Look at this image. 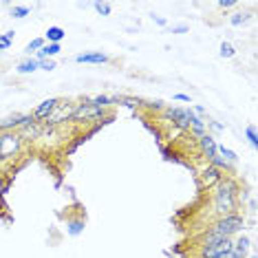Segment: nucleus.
I'll return each mask as SVG.
<instances>
[{
  "label": "nucleus",
  "instance_id": "nucleus-1",
  "mask_svg": "<svg viewBox=\"0 0 258 258\" xmlns=\"http://www.w3.org/2000/svg\"><path fill=\"white\" fill-rule=\"evenodd\" d=\"M238 192L240 185L234 177H223L221 183L214 187L212 195V210L219 216H227V214H236L238 210Z\"/></svg>",
  "mask_w": 258,
  "mask_h": 258
},
{
  "label": "nucleus",
  "instance_id": "nucleus-2",
  "mask_svg": "<svg viewBox=\"0 0 258 258\" xmlns=\"http://www.w3.org/2000/svg\"><path fill=\"white\" fill-rule=\"evenodd\" d=\"M243 227H245V219L240 214L221 216V219H216L212 225L208 227V232L203 234L201 245H212V243H219V240H225V238H234L236 234L243 232Z\"/></svg>",
  "mask_w": 258,
  "mask_h": 258
},
{
  "label": "nucleus",
  "instance_id": "nucleus-3",
  "mask_svg": "<svg viewBox=\"0 0 258 258\" xmlns=\"http://www.w3.org/2000/svg\"><path fill=\"white\" fill-rule=\"evenodd\" d=\"M25 152V142H22L20 133L5 131L0 133V168L14 166V161Z\"/></svg>",
  "mask_w": 258,
  "mask_h": 258
},
{
  "label": "nucleus",
  "instance_id": "nucleus-4",
  "mask_svg": "<svg viewBox=\"0 0 258 258\" xmlns=\"http://www.w3.org/2000/svg\"><path fill=\"white\" fill-rule=\"evenodd\" d=\"M110 117H113V115H108V108H97V106H93V104H89L84 99V102L75 104V110H73V115H71V121H73V124H91V121L108 124Z\"/></svg>",
  "mask_w": 258,
  "mask_h": 258
},
{
  "label": "nucleus",
  "instance_id": "nucleus-5",
  "mask_svg": "<svg viewBox=\"0 0 258 258\" xmlns=\"http://www.w3.org/2000/svg\"><path fill=\"white\" fill-rule=\"evenodd\" d=\"M223 177H225V174H223L219 168L208 163V166H203L201 172H199V185H201V190H214V187L221 183Z\"/></svg>",
  "mask_w": 258,
  "mask_h": 258
},
{
  "label": "nucleus",
  "instance_id": "nucleus-6",
  "mask_svg": "<svg viewBox=\"0 0 258 258\" xmlns=\"http://www.w3.org/2000/svg\"><path fill=\"white\" fill-rule=\"evenodd\" d=\"M73 110H75V104H73V102H60V106H57V108H55V113L44 121V126L57 128V126H62L64 121H71Z\"/></svg>",
  "mask_w": 258,
  "mask_h": 258
},
{
  "label": "nucleus",
  "instance_id": "nucleus-7",
  "mask_svg": "<svg viewBox=\"0 0 258 258\" xmlns=\"http://www.w3.org/2000/svg\"><path fill=\"white\" fill-rule=\"evenodd\" d=\"M60 102H62V99H57V97H49V99H44V102H40L38 106H36V110L31 113V117L38 121V124H44V121L55 113V108L60 106Z\"/></svg>",
  "mask_w": 258,
  "mask_h": 258
},
{
  "label": "nucleus",
  "instance_id": "nucleus-8",
  "mask_svg": "<svg viewBox=\"0 0 258 258\" xmlns=\"http://www.w3.org/2000/svg\"><path fill=\"white\" fill-rule=\"evenodd\" d=\"M31 121H36L31 115H11V117H7V119H3L0 121V133H5V131H16L18 133L20 128H25L27 124H31Z\"/></svg>",
  "mask_w": 258,
  "mask_h": 258
},
{
  "label": "nucleus",
  "instance_id": "nucleus-9",
  "mask_svg": "<svg viewBox=\"0 0 258 258\" xmlns=\"http://www.w3.org/2000/svg\"><path fill=\"white\" fill-rule=\"evenodd\" d=\"M197 142H199V150H201V155L205 157V159H208V163L212 161L216 155H219V152H216V146H219V144H216V139H214L210 133L203 135V137H199Z\"/></svg>",
  "mask_w": 258,
  "mask_h": 258
},
{
  "label": "nucleus",
  "instance_id": "nucleus-10",
  "mask_svg": "<svg viewBox=\"0 0 258 258\" xmlns=\"http://www.w3.org/2000/svg\"><path fill=\"white\" fill-rule=\"evenodd\" d=\"M42 131H44V126L42 124H38V121H31V124H27L25 128H20V137H22V142L25 144H31V142H38L40 137H42Z\"/></svg>",
  "mask_w": 258,
  "mask_h": 258
},
{
  "label": "nucleus",
  "instance_id": "nucleus-11",
  "mask_svg": "<svg viewBox=\"0 0 258 258\" xmlns=\"http://www.w3.org/2000/svg\"><path fill=\"white\" fill-rule=\"evenodd\" d=\"M249 249H251V240L247 236H240L232 243V251H230V258H247L249 254Z\"/></svg>",
  "mask_w": 258,
  "mask_h": 258
},
{
  "label": "nucleus",
  "instance_id": "nucleus-12",
  "mask_svg": "<svg viewBox=\"0 0 258 258\" xmlns=\"http://www.w3.org/2000/svg\"><path fill=\"white\" fill-rule=\"evenodd\" d=\"M110 57L102 51H89V53H80L75 55V62L78 64H106Z\"/></svg>",
  "mask_w": 258,
  "mask_h": 258
},
{
  "label": "nucleus",
  "instance_id": "nucleus-13",
  "mask_svg": "<svg viewBox=\"0 0 258 258\" xmlns=\"http://www.w3.org/2000/svg\"><path fill=\"white\" fill-rule=\"evenodd\" d=\"M64 36H67V31H64L62 27H49V29H46V33H44V42H49V44H62Z\"/></svg>",
  "mask_w": 258,
  "mask_h": 258
},
{
  "label": "nucleus",
  "instance_id": "nucleus-14",
  "mask_svg": "<svg viewBox=\"0 0 258 258\" xmlns=\"http://www.w3.org/2000/svg\"><path fill=\"white\" fill-rule=\"evenodd\" d=\"M62 51V44H44L42 49L36 53V60H53V57Z\"/></svg>",
  "mask_w": 258,
  "mask_h": 258
},
{
  "label": "nucleus",
  "instance_id": "nucleus-15",
  "mask_svg": "<svg viewBox=\"0 0 258 258\" xmlns=\"http://www.w3.org/2000/svg\"><path fill=\"white\" fill-rule=\"evenodd\" d=\"M89 104H93V106H97V108H110V106H115V104H119V97H108V95H95V97H91V99H86Z\"/></svg>",
  "mask_w": 258,
  "mask_h": 258
},
{
  "label": "nucleus",
  "instance_id": "nucleus-16",
  "mask_svg": "<svg viewBox=\"0 0 258 258\" xmlns=\"http://www.w3.org/2000/svg\"><path fill=\"white\" fill-rule=\"evenodd\" d=\"M16 71H18L20 75H27V73L38 71V60H36V57H27V60H22L18 67H16Z\"/></svg>",
  "mask_w": 258,
  "mask_h": 258
},
{
  "label": "nucleus",
  "instance_id": "nucleus-17",
  "mask_svg": "<svg viewBox=\"0 0 258 258\" xmlns=\"http://www.w3.org/2000/svg\"><path fill=\"white\" fill-rule=\"evenodd\" d=\"M216 152H219V157H221V159H225L227 163H232V166L238 161V155H236V152L230 150V148H225V146H223V144L216 146Z\"/></svg>",
  "mask_w": 258,
  "mask_h": 258
},
{
  "label": "nucleus",
  "instance_id": "nucleus-18",
  "mask_svg": "<svg viewBox=\"0 0 258 258\" xmlns=\"http://www.w3.org/2000/svg\"><path fill=\"white\" fill-rule=\"evenodd\" d=\"M44 44H46V42H44V38H33L31 42H29V44L25 46V53H27L29 57H31V53H38V51L42 49Z\"/></svg>",
  "mask_w": 258,
  "mask_h": 258
},
{
  "label": "nucleus",
  "instance_id": "nucleus-19",
  "mask_svg": "<svg viewBox=\"0 0 258 258\" xmlns=\"http://www.w3.org/2000/svg\"><path fill=\"white\" fill-rule=\"evenodd\" d=\"M82 230H84V219H78V221H69L67 223V232L71 236H80Z\"/></svg>",
  "mask_w": 258,
  "mask_h": 258
},
{
  "label": "nucleus",
  "instance_id": "nucleus-20",
  "mask_svg": "<svg viewBox=\"0 0 258 258\" xmlns=\"http://www.w3.org/2000/svg\"><path fill=\"white\" fill-rule=\"evenodd\" d=\"M221 57H225V60H230V57L236 55V49H234V44L232 42H221Z\"/></svg>",
  "mask_w": 258,
  "mask_h": 258
},
{
  "label": "nucleus",
  "instance_id": "nucleus-21",
  "mask_svg": "<svg viewBox=\"0 0 258 258\" xmlns=\"http://www.w3.org/2000/svg\"><path fill=\"white\" fill-rule=\"evenodd\" d=\"M249 18H251V14H243V11H238V14H234L232 18H230V22H232L234 27H240V25H245Z\"/></svg>",
  "mask_w": 258,
  "mask_h": 258
},
{
  "label": "nucleus",
  "instance_id": "nucleus-22",
  "mask_svg": "<svg viewBox=\"0 0 258 258\" xmlns=\"http://www.w3.org/2000/svg\"><path fill=\"white\" fill-rule=\"evenodd\" d=\"M31 14L29 7H22V5H16V7H11V18H27V16Z\"/></svg>",
  "mask_w": 258,
  "mask_h": 258
},
{
  "label": "nucleus",
  "instance_id": "nucleus-23",
  "mask_svg": "<svg viewBox=\"0 0 258 258\" xmlns=\"http://www.w3.org/2000/svg\"><path fill=\"white\" fill-rule=\"evenodd\" d=\"M245 137H247V142L254 146V148H258V135H256V128H254V126H247V128H245Z\"/></svg>",
  "mask_w": 258,
  "mask_h": 258
},
{
  "label": "nucleus",
  "instance_id": "nucleus-24",
  "mask_svg": "<svg viewBox=\"0 0 258 258\" xmlns=\"http://www.w3.org/2000/svg\"><path fill=\"white\" fill-rule=\"evenodd\" d=\"M93 7H95V11H97L99 16H110V11H113L110 3H95Z\"/></svg>",
  "mask_w": 258,
  "mask_h": 258
},
{
  "label": "nucleus",
  "instance_id": "nucleus-25",
  "mask_svg": "<svg viewBox=\"0 0 258 258\" xmlns=\"http://www.w3.org/2000/svg\"><path fill=\"white\" fill-rule=\"evenodd\" d=\"M38 69H42V71H53V69H55V62H53V60H40V62H38Z\"/></svg>",
  "mask_w": 258,
  "mask_h": 258
},
{
  "label": "nucleus",
  "instance_id": "nucleus-26",
  "mask_svg": "<svg viewBox=\"0 0 258 258\" xmlns=\"http://www.w3.org/2000/svg\"><path fill=\"white\" fill-rule=\"evenodd\" d=\"M11 40H7V36L5 33H0V51H7V49H11Z\"/></svg>",
  "mask_w": 258,
  "mask_h": 258
},
{
  "label": "nucleus",
  "instance_id": "nucleus-27",
  "mask_svg": "<svg viewBox=\"0 0 258 258\" xmlns=\"http://www.w3.org/2000/svg\"><path fill=\"white\" fill-rule=\"evenodd\" d=\"M236 0H219V7L221 9H232V7H236Z\"/></svg>",
  "mask_w": 258,
  "mask_h": 258
},
{
  "label": "nucleus",
  "instance_id": "nucleus-28",
  "mask_svg": "<svg viewBox=\"0 0 258 258\" xmlns=\"http://www.w3.org/2000/svg\"><path fill=\"white\" fill-rule=\"evenodd\" d=\"M170 33H187V25H172Z\"/></svg>",
  "mask_w": 258,
  "mask_h": 258
},
{
  "label": "nucleus",
  "instance_id": "nucleus-29",
  "mask_svg": "<svg viewBox=\"0 0 258 258\" xmlns=\"http://www.w3.org/2000/svg\"><path fill=\"white\" fill-rule=\"evenodd\" d=\"M174 99H177V102H190V104H192V97L185 95V93H177V95H174Z\"/></svg>",
  "mask_w": 258,
  "mask_h": 258
},
{
  "label": "nucleus",
  "instance_id": "nucleus-30",
  "mask_svg": "<svg viewBox=\"0 0 258 258\" xmlns=\"http://www.w3.org/2000/svg\"><path fill=\"white\" fill-rule=\"evenodd\" d=\"M152 20H155V22H157V25H159V27H166V25H168V22H166V18H161V16H155V14H152Z\"/></svg>",
  "mask_w": 258,
  "mask_h": 258
},
{
  "label": "nucleus",
  "instance_id": "nucleus-31",
  "mask_svg": "<svg viewBox=\"0 0 258 258\" xmlns=\"http://www.w3.org/2000/svg\"><path fill=\"white\" fill-rule=\"evenodd\" d=\"M5 36H7V40H11V42H14V38H16V31H5Z\"/></svg>",
  "mask_w": 258,
  "mask_h": 258
}]
</instances>
